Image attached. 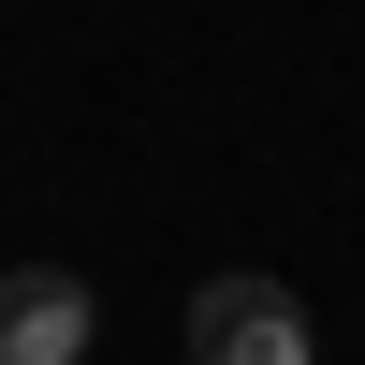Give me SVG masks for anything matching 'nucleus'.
<instances>
[{"label": "nucleus", "instance_id": "2", "mask_svg": "<svg viewBox=\"0 0 365 365\" xmlns=\"http://www.w3.org/2000/svg\"><path fill=\"white\" fill-rule=\"evenodd\" d=\"M88 336H103L88 278H58V263H15V292H0V365H73Z\"/></svg>", "mask_w": 365, "mask_h": 365}, {"label": "nucleus", "instance_id": "1", "mask_svg": "<svg viewBox=\"0 0 365 365\" xmlns=\"http://www.w3.org/2000/svg\"><path fill=\"white\" fill-rule=\"evenodd\" d=\"M190 351H205V365H322L307 307H292L278 278H205V292H190Z\"/></svg>", "mask_w": 365, "mask_h": 365}]
</instances>
